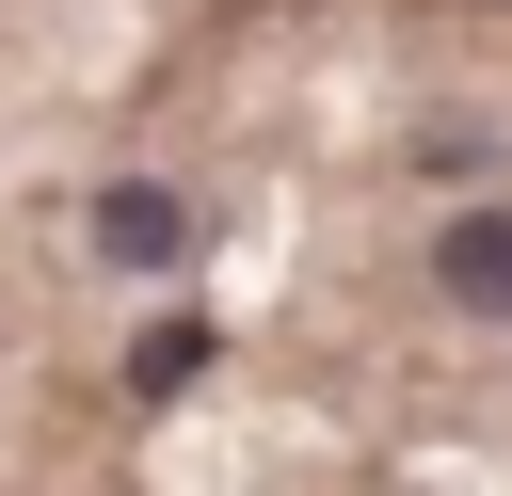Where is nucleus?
I'll list each match as a JSON object with an SVG mask.
<instances>
[{"mask_svg":"<svg viewBox=\"0 0 512 496\" xmlns=\"http://www.w3.org/2000/svg\"><path fill=\"white\" fill-rule=\"evenodd\" d=\"M96 256H112V272H176V256H192V192L112 176V192H96Z\"/></svg>","mask_w":512,"mask_h":496,"instance_id":"obj_1","label":"nucleus"},{"mask_svg":"<svg viewBox=\"0 0 512 496\" xmlns=\"http://www.w3.org/2000/svg\"><path fill=\"white\" fill-rule=\"evenodd\" d=\"M432 288H448V304H480V320H512V208H448Z\"/></svg>","mask_w":512,"mask_h":496,"instance_id":"obj_2","label":"nucleus"},{"mask_svg":"<svg viewBox=\"0 0 512 496\" xmlns=\"http://www.w3.org/2000/svg\"><path fill=\"white\" fill-rule=\"evenodd\" d=\"M192 368H208V320H160V336L128 352V400H192Z\"/></svg>","mask_w":512,"mask_h":496,"instance_id":"obj_3","label":"nucleus"}]
</instances>
